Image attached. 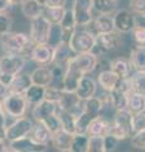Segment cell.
I'll return each instance as SVG.
<instances>
[{
	"label": "cell",
	"instance_id": "1",
	"mask_svg": "<svg viewBox=\"0 0 145 152\" xmlns=\"http://www.w3.org/2000/svg\"><path fill=\"white\" fill-rule=\"evenodd\" d=\"M0 45L6 53L27 56L30 55L32 48L34 47V42L32 41L30 36L25 33L8 32L0 36Z\"/></svg>",
	"mask_w": 145,
	"mask_h": 152
},
{
	"label": "cell",
	"instance_id": "2",
	"mask_svg": "<svg viewBox=\"0 0 145 152\" xmlns=\"http://www.w3.org/2000/svg\"><path fill=\"white\" fill-rule=\"evenodd\" d=\"M131 121H133V113L129 109L116 110L114 114V118L111 121L110 134L115 136L119 141H125L128 138H131L133 136Z\"/></svg>",
	"mask_w": 145,
	"mask_h": 152
},
{
	"label": "cell",
	"instance_id": "3",
	"mask_svg": "<svg viewBox=\"0 0 145 152\" xmlns=\"http://www.w3.org/2000/svg\"><path fill=\"white\" fill-rule=\"evenodd\" d=\"M1 102L5 114L8 117L14 118V119L24 117L28 104H29L27 102L24 94L12 93V91H8V94L1 99Z\"/></svg>",
	"mask_w": 145,
	"mask_h": 152
},
{
	"label": "cell",
	"instance_id": "4",
	"mask_svg": "<svg viewBox=\"0 0 145 152\" xmlns=\"http://www.w3.org/2000/svg\"><path fill=\"white\" fill-rule=\"evenodd\" d=\"M69 46L74 51V53H83V52H92L96 46V34L87 29H77L69 38Z\"/></svg>",
	"mask_w": 145,
	"mask_h": 152
},
{
	"label": "cell",
	"instance_id": "5",
	"mask_svg": "<svg viewBox=\"0 0 145 152\" xmlns=\"http://www.w3.org/2000/svg\"><path fill=\"white\" fill-rule=\"evenodd\" d=\"M121 34L123 33L118 32L116 29L96 34V46L92 52L96 56H99V52L100 55H105L107 52L116 50L121 45Z\"/></svg>",
	"mask_w": 145,
	"mask_h": 152
},
{
	"label": "cell",
	"instance_id": "6",
	"mask_svg": "<svg viewBox=\"0 0 145 152\" xmlns=\"http://www.w3.org/2000/svg\"><path fill=\"white\" fill-rule=\"evenodd\" d=\"M50 26H52V23L45 18L44 14H40V15L30 19L29 36L32 38V41L34 42V45L47 43L48 34H49V31H50Z\"/></svg>",
	"mask_w": 145,
	"mask_h": 152
},
{
	"label": "cell",
	"instance_id": "7",
	"mask_svg": "<svg viewBox=\"0 0 145 152\" xmlns=\"http://www.w3.org/2000/svg\"><path fill=\"white\" fill-rule=\"evenodd\" d=\"M34 123L30 118L28 117H20L17 118L12 124H9L6 127V141H15L28 137L30 134V131L33 128Z\"/></svg>",
	"mask_w": 145,
	"mask_h": 152
},
{
	"label": "cell",
	"instance_id": "8",
	"mask_svg": "<svg viewBox=\"0 0 145 152\" xmlns=\"http://www.w3.org/2000/svg\"><path fill=\"white\" fill-rule=\"evenodd\" d=\"M72 10L77 27H87L93 19V0H73Z\"/></svg>",
	"mask_w": 145,
	"mask_h": 152
},
{
	"label": "cell",
	"instance_id": "9",
	"mask_svg": "<svg viewBox=\"0 0 145 152\" xmlns=\"http://www.w3.org/2000/svg\"><path fill=\"white\" fill-rule=\"evenodd\" d=\"M69 62L81 71L83 75H87L95 71L100 60H99V56H96L93 52H83V53L76 55Z\"/></svg>",
	"mask_w": 145,
	"mask_h": 152
},
{
	"label": "cell",
	"instance_id": "10",
	"mask_svg": "<svg viewBox=\"0 0 145 152\" xmlns=\"http://www.w3.org/2000/svg\"><path fill=\"white\" fill-rule=\"evenodd\" d=\"M25 66V58L22 55L6 53L0 57V72H5L9 75H14L22 72Z\"/></svg>",
	"mask_w": 145,
	"mask_h": 152
},
{
	"label": "cell",
	"instance_id": "11",
	"mask_svg": "<svg viewBox=\"0 0 145 152\" xmlns=\"http://www.w3.org/2000/svg\"><path fill=\"white\" fill-rule=\"evenodd\" d=\"M8 151L12 152H44L47 151V146L39 145L34 142L29 136L20 140L10 141L8 146Z\"/></svg>",
	"mask_w": 145,
	"mask_h": 152
},
{
	"label": "cell",
	"instance_id": "12",
	"mask_svg": "<svg viewBox=\"0 0 145 152\" xmlns=\"http://www.w3.org/2000/svg\"><path fill=\"white\" fill-rule=\"evenodd\" d=\"M115 29L120 33H130L135 28V14L131 10H118L114 14Z\"/></svg>",
	"mask_w": 145,
	"mask_h": 152
},
{
	"label": "cell",
	"instance_id": "13",
	"mask_svg": "<svg viewBox=\"0 0 145 152\" xmlns=\"http://www.w3.org/2000/svg\"><path fill=\"white\" fill-rule=\"evenodd\" d=\"M30 58L39 66H48L52 65L53 61V48L47 43L43 45H34L30 52Z\"/></svg>",
	"mask_w": 145,
	"mask_h": 152
},
{
	"label": "cell",
	"instance_id": "14",
	"mask_svg": "<svg viewBox=\"0 0 145 152\" xmlns=\"http://www.w3.org/2000/svg\"><path fill=\"white\" fill-rule=\"evenodd\" d=\"M57 112H58V103L44 99L43 102L34 105L32 115H33V118L37 122H43L44 119H47L52 114H56Z\"/></svg>",
	"mask_w": 145,
	"mask_h": 152
},
{
	"label": "cell",
	"instance_id": "15",
	"mask_svg": "<svg viewBox=\"0 0 145 152\" xmlns=\"http://www.w3.org/2000/svg\"><path fill=\"white\" fill-rule=\"evenodd\" d=\"M88 26H91V29L88 31H91L95 34L115 31L114 17H111V14H99L96 18L92 19V22Z\"/></svg>",
	"mask_w": 145,
	"mask_h": 152
},
{
	"label": "cell",
	"instance_id": "16",
	"mask_svg": "<svg viewBox=\"0 0 145 152\" xmlns=\"http://www.w3.org/2000/svg\"><path fill=\"white\" fill-rule=\"evenodd\" d=\"M76 56L74 51L71 48L68 42H62L59 46L53 48V61L52 65L67 66L73 57Z\"/></svg>",
	"mask_w": 145,
	"mask_h": 152
},
{
	"label": "cell",
	"instance_id": "17",
	"mask_svg": "<svg viewBox=\"0 0 145 152\" xmlns=\"http://www.w3.org/2000/svg\"><path fill=\"white\" fill-rule=\"evenodd\" d=\"M82 76H85L78 69H76L74 66L69 62L66 67V74L63 77V90L69 93H76V89L78 86L79 80L82 79Z\"/></svg>",
	"mask_w": 145,
	"mask_h": 152
},
{
	"label": "cell",
	"instance_id": "18",
	"mask_svg": "<svg viewBox=\"0 0 145 152\" xmlns=\"http://www.w3.org/2000/svg\"><path fill=\"white\" fill-rule=\"evenodd\" d=\"M97 91V84L90 76H82V79L79 80L78 86L76 89V94L81 100H87L92 96H95Z\"/></svg>",
	"mask_w": 145,
	"mask_h": 152
},
{
	"label": "cell",
	"instance_id": "19",
	"mask_svg": "<svg viewBox=\"0 0 145 152\" xmlns=\"http://www.w3.org/2000/svg\"><path fill=\"white\" fill-rule=\"evenodd\" d=\"M29 137H30V138L33 140L34 142H37V143L48 146L49 142H52L53 133L49 131V128L47 127L44 123L37 122L33 126V128H32Z\"/></svg>",
	"mask_w": 145,
	"mask_h": 152
},
{
	"label": "cell",
	"instance_id": "20",
	"mask_svg": "<svg viewBox=\"0 0 145 152\" xmlns=\"http://www.w3.org/2000/svg\"><path fill=\"white\" fill-rule=\"evenodd\" d=\"M121 77L114 72L111 69L110 70H101V72L97 76V83L100 84V86L105 90V91L110 93L114 89H116V86L119 85Z\"/></svg>",
	"mask_w": 145,
	"mask_h": 152
},
{
	"label": "cell",
	"instance_id": "21",
	"mask_svg": "<svg viewBox=\"0 0 145 152\" xmlns=\"http://www.w3.org/2000/svg\"><path fill=\"white\" fill-rule=\"evenodd\" d=\"M111 129V121L107 119L104 115H99L91 122L90 128H88V136H101L105 137L110 133Z\"/></svg>",
	"mask_w": 145,
	"mask_h": 152
},
{
	"label": "cell",
	"instance_id": "22",
	"mask_svg": "<svg viewBox=\"0 0 145 152\" xmlns=\"http://www.w3.org/2000/svg\"><path fill=\"white\" fill-rule=\"evenodd\" d=\"M32 83L40 86H49L53 83V72L52 67H47V66H39L37 67L33 72L30 74Z\"/></svg>",
	"mask_w": 145,
	"mask_h": 152
},
{
	"label": "cell",
	"instance_id": "23",
	"mask_svg": "<svg viewBox=\"0 0 145 152\" xmlns=\"http://www.w3.org/2000/svg\"><path fill=\"white\" fill-rule=\"evenodd\" d=\"M73 136L72 133H69L64 129H59L56 133H53V137H52V143L53 146L57 148L58 151H62V152H68L71 151V147H72V141H73Z\"/></svg>",
	"mask_w": 145,
	"mask_h": 152
},
{
	"label": "cell",
	"instance_id": "24",
	"mask_svg": "<svg viewBox=\"0 0 145 152\" xmlns=\"http://www.w3.org/2000/svg\"><path fill=\"white\" fill-rule=\"evenodd\" d=\"M33 84L32 83V77L30 75L28 74H23L19 72L14 76L13 81L9 85L8 90L12 93H19V94H25V91L30 88V85Z\"/></svg>",
	"mask_w": 145,
	"mask_h": 152
},
{
	"label": "cell",
	"instance_id": "25",
	"mask_svg": "<svg viewBox=\"0 0 145 152\" xmlns=\"http://www.w3.org/2000/svg\"><path fill=\"white\" fill-rule=\"evenodd\" d=\"M130 64L135 71H145V45H136L131 50Z\"/></svg>",
	"mask_w": 145,
	"mask_h": 152
},
{
	"label": "cell",
	"instance_id": "26",
	"mask_svg": "<svg viewBox=\"0 0 145 152\" xmlns=\"http://www.w3.org/2000/svg\"><path fill=\"white\" fill-rule=\"evenodd\" d=\"M58 117L61 121V126H62V129L67 131L72 134H76L77 129H76V118L77 115L69 110H64V109H61L58 107Z\"/></svg>",
	"mask_w": 145,
	"mask_h": 152
},
{
	"label": "cell",
	"instance_id": "27",
	"mask_svg": "<svg viewBox=\"0 0 145 152\" xmlns=\"http://www.w3.org/2000/svg\"><path fill=\"white\" fill-rule=\"evenodd\" d=\"M45 90H47V86H40V85L32 84L30 88L25 91L24 96L27 99V102L29 103L30 105L34 107L45 99Z\"/></svg>",
	"mask_w": 145,
	"mask_h": 152
},
{
	"label": "cell",
	"instance_id": "28",
	"mask_svg": "<svg viewBox=\"0 0 145 152\" xmlns=\"http://www.w3.org/2000/svg\"><path fill=\"white\" fill-rule=\"evenodd\" d=\"M22 13L23 15L28 19H33L35 17L43 14L44 7L38 1V0H24L22 4Z\"/></svg>",
	"mask_w": 145,
	"mask_h": 152
},
{
	"label": "cell",
	"instance_id": "29",
	"mask_svg": "<svg viewBox=\"0 0 145 152\" xmlns=\"http://www.w3.org/2000/svg\"><path fill=\"white\" fill-rule=\"evenodd\" d=\"M131 64L130 60L125 58V57H119L111 61V70L116 72L121 79H126L130 76V71H131Z\"/></svg>",
	"mask_w": 145,
	"mask_h": 152
},
{
	"label": "cell",
	"instance_id": "30",
	"mask_svg": "<svg viewBox=\"0 0 145 152\" xmlns=\"http://www.w3.org/2000/svg\"><path fill=\"white\" fill-rule=\"evenodd\" d=\"M62 42H64V32L62 26H61V23H52L49 34H48V39H47V45L52 47V48H56Z\"/></svg>",
	"mask_w": 145,
	"mask_h": 152
},
{
	"label": "cell",
	"instance_id": "31",
	"mask_svg": "<svg viewBox=\"0 0 145 152\" xmlns=\"http://www.w3.org/2000/svg\"><path fill=\"white\" fill-rule=\"evenodd\" d=\"M128 109L133 114L145 112V95L133 91L128 99Z\"/></svg>",
	"mask_w": 145,
	"mask_h": 152
},
{
	"label": "cell",
	"instance_id": "32",
	"mask_svg": "<svg viewBox=\"0 0 145 152\" xmlns=\"http://www.w3.org/2000/svg\"><path fill=\"white\" fill-rule=\"evenodd\" d=\"M95 115H92L91 113H88L86 110H83L78 114L77 118H76V129H77V133H85L87 134L88 132V128H90V124L91 122L95 119Z\"/></svg>",
	"mask_w": 145,
	"mask_h": 152
},
{
	"label": "cell",
	"instance_id": "33",
	"mask_svg": "<svg viewBox=\"0 0 145 152\" xmlns=\"http://www.w3.org/2000/svg\"><path fill=\"white\" fill-rule=\"evenodd\" d=\"M129 80L134 93L145 95V71H135L131 76H129Z\"/></svg>",
	"mask_w": 145,
	"mask_h": 152
},
{
	"label": "cell",
	"instance_id": "34",
	"mask_svg": "<svg viewBox=\"0 0 145 152\" xmlns=\"http://www.w3.org/2000/svg\"><path fill=\"white\" fill-rule=\"evenodd\" d=\"M66 10L67 9L64 7H44L43 14L50 23H61Z\"/></svg>",
	"mask_w": 145,
	"mask_h": 152
},
{
	"label": "cell",
	"instance_id": "35",
	"mask_svg": "<svg viewBox=\"0 0 145 152\" xmlns=\"http://www.w3.org/2000/svg\"><path fill=\"white\" fill-rule=\"evenodd\" d=\"M118 0H93V9L99 14H114L116 13Z\"/></svg>",
	"mask_w": 145,
	"mask_h": 152
},
{
	"label": "cell",
	"instance_id": "36",
	"mask_svg": "<svg viewBox=\"0 0 145 152\" xmlns=\"http://www.w3.org/2000/svg\"><path fill=\"white\" fill-rule=\"evenodd\" d=\"M88 134L85 133H76L73 136L71 152H87L88 150Z\"/></svg>",
	"mask_w": 145,
	"mask_h": 152
},
{
	"label": "cell",
	"instance_id": "37",
	"mask_svg": "<svg viewBox=\"0 0 145 152\" xmlns=\"http://www.w3.org/2000/svg\"><path fill=\"white\" fill-rule=\"evenodd\" d=\"M87 152H105V141L101 136H88Z\"/></svg>",
	"mask_w": 145,
	"mask_h": 152
},
{
	"label": "cell",
	"instance_id": "38",
	"mask_svg": "<svg viewBox=\"0 0 145 152\" xmlns=\"http://www.w3.org/2000/svg\"><path fill=\"white\" fill-rule=\"evenodd\" d=\"M131 128H133V134H134L135 132H139V131H141V129H145V112L133 114Z\"/></svg>",
	"mask_w": 145,
	"mask_h": 152
},
{
	"label": "cell",
	"instance_id": "39",
	"mask_svg": "<svg viewBox=\"0 0 145 152\" xmlns=\"http://www.w3.org/2000/svg\"><path fill=\"white\" fill-rule=\"evenodd\" d=\"M131 146L136 150H145V129L135 132L130 138Z\"/></svg>",
	"mask_w": 145,
	"mask_h": 152
},
{
	"label": "cell",
	"instance_id": "40",
	"mask_svg": "<svg viewBox=\"0 0 145 152\" xmlns=\"http://www.w3.org/2000/svg\"><path fill=\"white\" fill-rule=\"evenodd\" d=\"M13 19L6 13H0V36L12 31Z\"/></svg>",
	"mask_w": 145,
	"mask_h": 152
},
{
	"label": "cell",
	"instance_id": "41",
	"mask_svg": "<svg viewBox=\"0 0 145 152\" xmlns=\"http://www.w3.org/2000/svg\"><path fill=\"white\" fill-rule=\"evenodd\" d=\"M6 114L4 112L3 108V102L0 99V141H6Z\"/></svg>",
	"mask_w": 145,
	"mask_h": 152
},
{
	"label": "cell",
	"instance_id": "42",
	"mask_svg": "<svg viewBox=\"0 0 145 152\" xmlns=\"http://www.w3.org/2000/svg\"><path fill=\"white\" fill-rule=\"evenodd\" d=\"M129 7L136 15H145V0H130Z\"/></svg>",
	"mask_w": 145,
	"mask_h": 152
},
{
	"label": "cell",
	"instance_id": "43",
	"mask_svg": "<svg viewBox=\"0 0 145 152\" xmlns=\"http://www.w3.org/2000/svg\"><path fill=\"white\" fill-rule=\"evenodd\" d=\"M104 141H105V152H112V151H115L116 147H118V145H119V142H120L115 136L110 134V133L107 136L104 137Z\"/></svg>",
	"mask_w": 145,
	"mask_h": 152
},
{
	"label": "cell",
	"instance_id": "44",
	"mask_svg": "<svg viewBox=\"0 0 145 152\" xmlns=\"http://www.w3.org/2000/svg\"><path fill=\"white\" fill-rule=\"evenodd\" d=\"M133 36L136 45H145V29L140 27H135L133 29Z\"/></svg>",
	"mask_w": 145,
	"mask_h": 152
},
{
	"label": "cell",
	"instance_id": "45",
	"mask_svg": "<svg viewBox=\"0 0 145 152\" xmlns=\"http://www.w3.org/2000/svg\"><path fill=\"white\" fill-rule=\"evenodd\" d=\"M43 7H64L67 0H38Z\"/></svg>",
	"mask_w": 145,
	"mask_h": 152
},
{
	"label": "cell",
	"instance_id": "46",
	"mask_svg": "<svg viewBox=\"0 0 145 152\" xmlns=\"http://www.w3.org/2000/svg\"><path fill=\"white\" fill-rule=\"evenodd\" d=\"M13 79H14V75H9V74H5V72H0V81H1L8 88H9V85H10V83L13 81Z\"/></svg>",
	"mask_w": 145,
	"mask_h": 152
},
{
	"label": "cell",
	"instance_id": "47",
	"mask_svg": "<svg viewBox=\"0 0 145 152\" xmlns=\"http://www.w3.org/2000/svg\"><path fill=\"white\" fill-rule=\"evenodd\" d=\"M13 5L10 0H0V13H6Z\"/></svg>",
	"mask_w": 145,
	"mask_h": 152
},
{
	"label": "cell",
	"instance_id": "48",
	"mask_svg": "<svg viewBox=\"0 0 145 152\" xmlns=\"http://www.w3.org/2000/svg\"><path fill=\"white\" fill-rule=\"evenodd\" d=\"M135 27H140L145 29V15H136L135 14Z\"/></svg>",
	"mask_w": 145,
	"mask_h": 152
},
{
	"label": "cell",
	"instance_id": "49",
	"mask_svg": "<svg viewBox=\"0 0 145 152\" xmlns=\"http://www.w3.org/2000/svg\"><path fill=\"white\" fill-rule=\"evenodd\" d=\"M8 86H5V85H4L1 81H0V99H3L4 96H5V95L8 94Z\"/></svg>",
	"mask_w": 145,
	"mask_h": 152
},
{
	"label": "cell",
	"instance_id": "50",
	"mask_svg": "<svg viewBox=\"0 0 145 152\" xmlns=\"http://www.w3.org/2000/svg\"><path fill=\"white\" fill-rule=\"evenodd\" d=\"M10 1L14 4V5H17V4H22L24 0H10Z\"/></svg>",
	"mask_w": 145,
	"mask_h": 152
}]
</instances>
